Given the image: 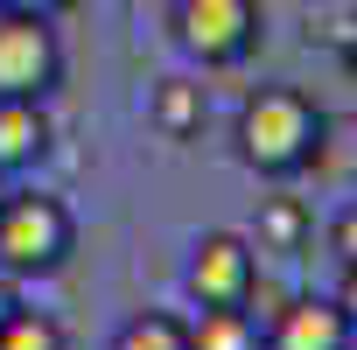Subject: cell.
<instances>
[{"label": "cell", "mask_w": 357, "mask_h": 350, "mask_svg": "<svg viewBox=\"0 0 357 350\" xmlns=\"http://www.w3.org/2000/svg\"><path fill=\"white\" fill-rule=\"evenodd\" d=\"M322 105L294 84H259L245 105H238V161L252 175H273V183H287V175L315 168L322 161Z\"/></svg>", "instance_id": "obj_1"}, {"label": "cell", "mask_w": 357, "mask_h": 350, "mask_svg": "<svg viewBox=\"0 0 357 350\" xmlns=\"http://www.w3.org/2000/svg\"><path fill=\"white\" fill-rule=\"evenodd\" d=\"M77 252V218L63 197H0V273L15 280H43Z\"/></svg>", "instance_id": "obj_2"}, {"label": "cell", "mask_w": 357, "mask_h": 350, "mask_svg": "<svg viewBox=\"0 0 357 350\" xmlns=\"http://www.w3.org/2000/svg\"><path fill=\"white\" fill-rule=\"evenodd\" d=\"M168 29L204 70H231L259 50V29H266V8L259 0H175L168 8Z\"/></svg>", "instance_id": "obj_3"}, {"label": "cell", "mask_w": 357, "mask_h": 350, "mask_svg": "<svg viewBox=\"0 0 357 350\" xmlns=\"http://www.w3.org/2000/svg\"><path fill=\"white\" fill-rule=\"evenodd\" d=\"M183 287H190L197 308H252V287H259V245H252L245 231H204L197 252H190Z\"/></svg>", "instance_id": "obj_4"}, {"label": "cell", "mask_w": 357, "mask_h": 350, "mask_svg": "<svg viewBox=\"0 0 357 350\" xmlns=\"http://www.w3.org/2000/svg\"><path fill=\"white\" fill-rule=\"evenodd\" d=\"M63 84V43L43 15H0V98H50Z\"/></svg>", "instance_id": "obj_5"}, {"label": "cell", "mask_w": 357, "mask_h": 350, "mask_svg": "<svg viewBox=\"0 0 357 350\" xmlns=\"http://www.w3.org/2000/svg\"><path fill=\"white\" fill-rule=\"evenodd\" d=\"M350 315L329 294H294L266 315V350H350Z\"/></svg>", "instance_id": "obj_6"}, {"label": "cell", "mask_w": 357, "mask_h": 350, "mask_svg": "<svg viewBox=\"0 0 357 350\" xmlns=\"http://www.w3.org/2000/svg\"><path fill=\"white\" fill-rule=\"evenodd\" d=\"M56 126L43 112V98H0V175H29L50 154Z\"/></svg>", "instance_id": "obj_7"}, {"label": "cell", "mask_w": 357, "mask_h": 350, "mask_svg": "<svg viewBox=\"0 0 357 350\" xmlns=\"http://www.w3.org/2000/svg\"><path fill=\"white\" fill-rule=\"evenodd\" d=\"M147 119H154V133H161V140H197V133H204V119H211L204 84H190V77H161V84H154V98H147Z\"/></svg>", "instance_id": "obj_8"}, {"label": "cell", "mask_w": 357, "mask_h": 350, "mask_svg": "<svg viewBox=\"0 0 357 350\" xmlns=\"http://www.w3.org/2000/svg\"><path fill=\"white\" fill-rule=\"evenodd\" d=\"M190 350H266V329L252 308H197Z\"/></svg>", "instance_id": "obj_9"}, {"label": "cell", "mask_w": 357, "mask_h": 350, "mask_svg": "<svg viewBox=\"0 0 357 350\" xmlns=\"http://www.w3.org/2000/svg\"><path fill=\"white\" fill-rule=\"evenodd\" d=\"M252 245L294 259V252L308 245V211H301L294 197H266V204H259V231H252Z\"/></svg>", "instance_id": "obj_10"}, {"label": "cell", "mask_w": 357, "mask_h": 350, "mask_svg": "<svg viewBox=\"0 0 357 350\" xmlns=\"http://www.w3.org/2000/svg\"><path fill=\"white\" fill-rule=\"evenodd\" d=\"M112 350H190V322L168 315V308H147L112 336Z\"/></svg>", "instance_id": "obj_11"}, {"label": "cell", "mask_w": 357, "mask_h": 350, "mask_svg": "<svg viewBox=\"0 0 357 350\" xmlns=\"http://www.w3.org/2000/svg\"><path fill=\"white\" fill-rule=\"evenodd\" d=\"M0 350H70V343H63V322H56V315L15 308L8 322H0Z\"/></svg>", "instance_id": "obj_12"}, {"label": "cell", "mask_w": 357, "mask_h": 350, "mask_svg": "<svg viewBox=\"0 0 357 350\" xmlns=\"http://www.w3.org/2000/svg\"><path fill=\"white\" fill-rule=\"evenodd\" d=\"M329 245H336V259H343V266H357V204H343V211H336Z\"/></svg>", "instance_id": "obj_13"}, {"label": "cell", "mask_w": 357, "mask_h": 350, "mask_svg": "<svg viewBox=\"0 0 357 350\" xmlns=\"http://www.w3.org/2000/svg\"><path fill=\"white\" fill-rule=\"evenodd\" d=\"M70 8V0H0V15H43V22H56Z\"/></svg>", "instance_id": "obj_14"}, {"label": "cell", "mask_w": 357, "mask_h": 350, "mask_svg": "<svg viewBox=\"0 0 357 350\" xmlns=\"http://www.w3.org/2000/svg\"><path fill=\"white\" fill-rule=\"evenodd\" d=\"M343 315H350V329H357V266H343V280H336V294H329Z\"/></svg>", "instance_id": "obj_15"}, {"label": "cell", "mask_w": 357, "mask_h": 350, "mask_svg": "<svg viewBox=\"0 0 357 350\" xmlns=\"http://www.w3.org/2000/svg\"><path fill=\"white\" fill-rule=\"evenodd\" d=\"M15 308H22V280H15V273H0V322H8Z\"/></svg>", "instance_id": "obj_16"}, {"label": "cell", "mask_w": 357, "mask_h": 350, "mask_svg": "<svg viewBox=\"0 0 357 350\" xmlns=\"http://www.w3.org/2000/svg\"><path fill=\"white\" fill-rule=\"evenodd\" d=\"M336 50H343V70H350V77H357V22H350V29H343V43H336Z\"/></svg>", "instance_id": "obj_17"}, {"label": "cell", "mask_w": 357, "mask_h": 350, "mask_svg": "<svg viewBox=\"0 0 357 350\" xmlns=\"http://www.w3.org/2000/svg\"><path fill=\"white\" fill-rule=\"evenodd\" d=\"M0 183H8V175H0ZM0 197H8V190H0Z\"/></svg>", "instance_id": "obj_18"}]
</instances>
